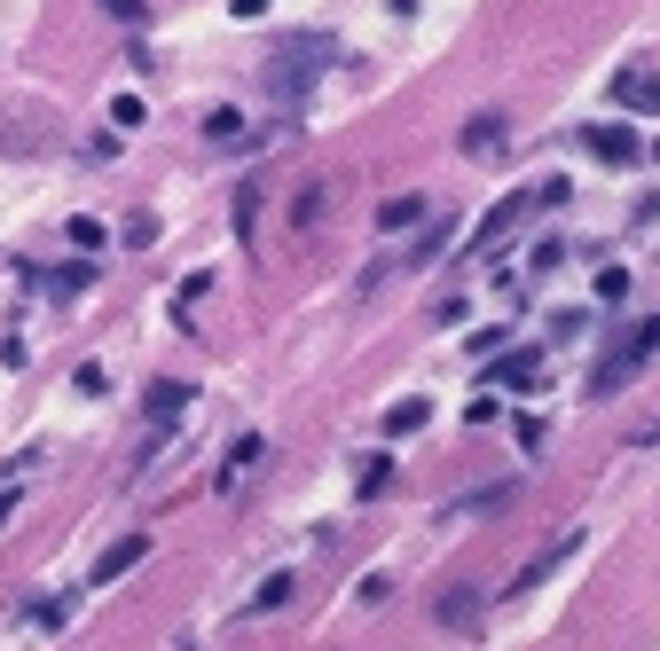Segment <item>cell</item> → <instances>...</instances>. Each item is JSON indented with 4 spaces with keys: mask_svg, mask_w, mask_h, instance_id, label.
<instances>
[{
    "mask_svg": "<svg viewBox=\"0 0 660 651\" xmlns=\"http://www.w3.org/2000/svg\"><path fill=\"white\" fill-rule=\"evenodd\" d=\"M307 79H314V63H307V48H283V55L268 63V95H276L283 111H299V95H307Z\"/></svg>",
    "mask_w": 660,
    "mask_h": 651,
    "instance_id": "6da1fadb",
    "label": "cell"
},
{
    "mask_svg": "<svg viewBox=\"0 0 660 651\" xmlns=\"http://www.w3.org/2000/svg\"><path fill=\"white\" fill-rule=\"evenodd\" d=\"M487 385H504V393H535V385H543V353H535V345H512L504 361L487 369Z\"/></svg>",
    "mask_w": 660,
    "mask_h": 651,
    "instance_id": "7a4b0ae2",
    "label": "cell"
},
{
    "mask_svg": "<svg viewBox=\"0 0 660 651\" xmlns=\"http://www.w3.org/2000/svg\"><path fill=\"white\" fill-rule=\"evenodd\" d=\"M527 213H535V189H527V197H504V205H495V213H487V220L472 228V251H487V244H504V236H512V228H519Z\"/></svg>",
    "mask_w": 660,
    "mask_h": 651,
    "instance_id": "3957f363",
    "label": "cell"
},
{
    "mask_svg": "<svg viewBox=\"0 0 660 651\" xmlns=\"http://www.w3.org/2000/svg\"><path fill=\"white\" fill-rule=\"evenodd\" d=\"M574 549H582V534H566V541H550V549H535V557H527V566H519V581H512V597H527L535 581H550V574L566 566V557H574Z\"/></svg>",
    "mask_w": 660,
    "mask_h": 651,
    "instance_id": "277c9868",
    "label": "cell"
},
{
    "mask_svg": "<svg viewBox=\"0 0 660 651\" xmlns=\"http://www.w3.org/2000/svg\"><path fill=\"white\" fill-rule=\"evenodd\" d=\"M613 103H621V111L660 118V71H621V79H613Z\"/></svg>",
    "mask_w": 660,
    "mask_h": 651,
    "instance_id": "5b68a950",
    "label": "cell"
},
{
    "mask_svg": "<svg viewBox=\"0 0 660 651\" xmlns=\"http://www.w3.org/2000/svg\"><path fill=\"white\" fill-rule=\"evenodd\" d=\"M260 455H268V440H260V432H244V440L228 447V463H220V479H213V487H220V495H236V487H244V472H260Z\"/></svg>",
    "mask_w": 660,
    "mask_h": 651,
    "instance_id": "8992f818",
    "label": "cell"
},
{
    "mask_svg": "<svg viewBox=\"0 0 660 651\" xmlns=\"http://www.w3.org/2000/svg\"><path fill=\"white\" fill-rule=\"evenodd\" d=\"M504 149H512V134H504V118H495V111L464 118V157H504Z\"/></svg>",
    "mask_w": 660,
    "mask_h": 651,
    "instance_id": "52a82bcc",
    "label": "cell"
},
{
    "mask_svg": "<svg viewBox=\"0 0 660 651\" xmlns=\"http://www.w3.org/2000/svg\"><path fill=\"white\" fill-rule=\"evenodd\" d=\"M582 142H590L598 165H637V134H629V126H590Z\"/></svg>",
    "mask_w": 660,
    "mask_h": 651,
    "instance_id": "ba28073f",
    "label": "cell"
},
{
    "mask_svg": "<svg viewBox=\"0 0 660 651\" xmlns=\"http://www.w3.org/2000/svg\"><path fill=\"white\" fill-rule=\"evenodd\" d=\"M142 409H149V424H174V416L189 409V378H157V385L142 393Z\"/></svg>",
    "mask_w": 660,
    "mask_h": 651,
    "instance_id": "9c48e42d",
    "label": "cell"
},
{
    "mask_svg": "<svg viewBox=\"0 0 660 651\" xmlns=\"http://www.w3.org/2000/svg\"><path fill=\"white\" fill-rule=\"evenodd\" d=\"M425 424H433V401L425 393H409V401L385 409V440H409V432H425Z\"/></svg>",
    "mask_w": 660,
    "mask_h": 651,
    "instance_id": "30bf717a",
    "label": "cell"
},
{
    "mask_svg": "<svg viewBox=\"0 0 660 651\" xmlns=\"http://www.w3.org/2000/svg\"><path fill=\"white\" fill-rule=\"evenodd\" d=\"M142 557H149V541H142V534H126V541H111V549H103V566H95V581H126V574L142 566Z\"/></svg>",
    "mask_w": 660,
    "mask_h": 651,
    "instance_id": "8fae6325",
    "label": "cell"
},
{
    "mask_svg": "<svg viewBox=\"0 0 660 651\" xmlns=\"http://www.w3.org/2000/svg\"><path fill=\"white\" fill-rule=\"evenodd\" d=\"M433 620H441V628H472V620H479V589H441V597H433Z\"/></svg>",
    "mask_w": 660,
    "mask_h": 651,
    "instance_id": "7c38bea8",
    "label": "cell"
},
{
    "mask_svg": "<svg viewBox=\"0 0 660 651\" xmlns=\"http://www.w3.org/2000/svg\"><path fill=\"white\" fill-rule=\"evenodd\" d=\"M637 361H644L637 345H621V353H606V361H598V378H590V393H621V385L637 378Z\"/></svg>",
    "mask_w": 660,
    "mask_h": 651,
    "instance_id": "4fadbf2b",
    "label": "cell"
},
{
    "mask_svg": "<svg viewBox=\"0 0 660 651\" xmlns=\"http://www.w3.org/2000/svg\"><path fill=\"white\" fill-rule=\"evenodd\" d=\"M425 213H433V197L409 189V197H385V205H378V228H417Z\"/></svg>",
    "mask_w": 660,
    "mask_h": 651,
    "instance_id": "5bb4252c",
    "label": "cell"
},
{
    "mask_svg": "<svg viewBox=\"0 0 660 651\" xmlns=\"http://www.w3.org/2000/svg\"><path fill=\"white\" fill-rule=\"evenodd\" d=\"M205 142H213V149H236V142H244V111H213V118H205Z\"/></svg>",
    "mask_w": 660,
    "mask_h": 651,
    "instance_id": "9a60e30c",
    "label": "cell"
},
{
    "mask_svg": "<svg viewBox=\"0 0 660 651\" xmlns=\"http://www.w3.org/2000/svg\"><path fill=\"white\" fill-rule=\"evenodd\" d=\"M24 620H32V628H63V620H71V597H32Z\"/></svg>",
    "mask_w": 660,
    "mask_h": 651,
    "instance_id": "2e32d148",
    "label": "cell"
},
{
    "mask_svg": "<svg viewBox=\"0 0 660 651\" xmlns=\"http://www.w3.org/2000/svg\"><path fill=\"white\" fill-rule=\"evenodd\" d=\"M283 597H291V574H268V581H260V589H252V612H276V604H283Z\"/></svg>",
    "mask_w": 660,
    "mask_h": 651,
    "instance_id": "e0dca14e",
    "label": "cell"
},
{
    "mask_svg": "<svg viewBox=\"0 0 660 651\" xmlns=\"http://www.w3.org/2000/svg\"><path fill=\"white\" fill-rule=\"evenodd\" d=\"M103 17H118L134 32V24H149V0H103Z\"/></svg>",
    "mask_w": 660,
    "mask_h": 651,
    "instance_id": "ac0fdd59",
    "label": "cell"
},
{
    "mask_svg": "<svg viewBox=\"0 0 660 651\" xmlns=\"http://www.w3.org/2000/svg\"><path fill=\"white\" fill-rule=\"evenodd\" d=\"M63 236H71V244H79V251H103V220H87V213H79V220H71V228H63Z\"/></svg>",
    "mask_w": 660,
    "mask_h": 651,
    "instance_id": "d6986e66",
    "label": "cell"
},
{
    "mask_svg": "<svg viewBox=\"0 0 660 651\" xmlns=\"http://www.w3.org/2000/svg\"><path fill=\"white\" fill-rule=\"evenodd\" d=\"M598 299H606V307L629 299V267H598Z\"/></svg>",
    "mask_w": 660,
    "mask_h": 651,
    "instance_id": "ffe728a7",
    "label": "cell"
},
{
    "mask_svg": "<svg viewBox=\"0 0 660 651\" xmlns=\"http://www.w3.org/2000/svg\"><path fill=\"white\" fill-rule=\"evenodd\" d=\"M393 479V455H378V463H362V503H378V487Z\"/></svg>",
    "mask_w": 660,
    "mask_h": 651,
    "instance_id": "44dd1931",
    "label": "cell"
},
{
    "mask_svg": "<svg viewBox=\"0 0 660 651\" xmlns=\"http://www.w3.org/2000/svg\"><path fill=\"white\" fill-rule=\"evenodd\" d=\"M48 291H55V299H71V291H87V267H55V275H48Z\"/></svg>",
    "mask_w": 660,
    "mask_h": 651,
    "instance_id": "7402d4cb",
    "label": "cell"
},
{
    "mask_svg": "<svg viewBox=\"0 0 660 651\" xmlns=\"http://www.w3.org/2000/svg\"><path fill=\"white\" fill-rule=\"evenodd\" d=\"M441 251H448V220H441V228H425V236H417V251H409V259L425 267V259H441Z\"/></svg>",
    "mask_w": 660,
    "mask_h": 651,
    "instance_id": "603a6c76",
    "label": "cell"
},
{
    "mask_svg": "<svg viewBox=\"0 0 660 651\" xmlns=\"http://www.w3.org/2000/svg\"><path fill=\"white\" fill-rule=\"evenodd\" d=\"M205 291H213V275H189V283H182V291H174V307H182V314H189V307H197V299H205Z\"/></svg>",
    "mask_w": 660,
    "mask_h": 651,
    "instance_id": "cb8c5ba5",
    "label": "cell"
},
{
    "mask_svg": "<svg viewBox=\"0 0 660 651\" xmlns=\"http://www.w3.org/2000/svg\"><path fill=\"white\" fill-rule=\"evenodd\" d=\"M512 503V487H479V495H464V510H504Z\"/></svg>",
    "mask_w": 660,
    "mask_h": 651,
    "instance_id": "d4e9b609",
    "label": "cell"
},
{
    "mask_svg": "<svg viewBox=\"0 0 660 651\" xmlns=\"http://www.w3.org/2000/svg\"><path fill=\"white\" fill-rule=\"evenodd\" d=\"M111 126H126V134H134V126H142V103H134V95H118V103H111Z\"/></svg>",
    "mask_w": 660,
    "mask_h": 651,
    "instance_id": "484cf974",
    "label": "cell"
},
{
    "mask_svg": "<svg viewBox=\"0 0 660 651\" xmlns=\"http://www.w3.org/2000/svg\"><path fill=\"white\" fill-rule=\"evenodd\" d=\"M228 9H236L244 24H252V17H268V0H228Z\"/></svg>",
    "mask_w": 660,
    "mask_h": 651,
    "instance_id": "4316f807",
    "label": "cell"
},
{
    "mask_svg": "<svg viewBox=\"0 0 660 651\" xmlns=\"http://www.w3.org/2000/svg\"><path fill=\"white\" fill-rule=\"evenodd\" d=\"M9 518H17V495H0V526H9Z\"/></svg>",
    "mask_w": 660,
    "mask_h": 651,
    "instance_id": "83f0119b",
    "label": "cell"
},
{
    "mask_svg": "<svg viewBox=\"0 0 660 651\" xmlns=\"http://www.w3.org/2000/svg\"><path fill=\"white\" fill-rule=\"evenodd\" d=\"M652 165H660V142H652Z\"/></svg>",
    "mask_w": 660,
    "mask_h": 651,
    "instance_id": "f1b7e54d",
    "label": "cell"
}]
</instances>
